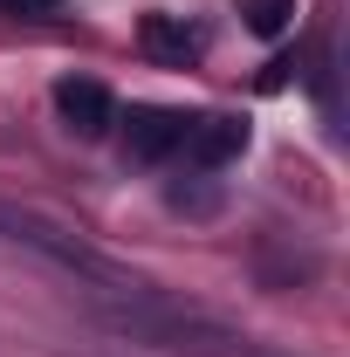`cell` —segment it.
Returning a JSON list of instances; mask_svg holds the SVG:
<instances>
[{
  "label": "cell",
  "mask_w": 350,
  "mask_h": 357,
  "mask_svg": "<svg viewBox=\"0 0 350 357\" xmlns=\"http://www.w3.org/2000/svg\"><path fill=\"white\" fill-rule=\"evenodd\" d=\"M178 137H185V117L178 110H131V158L137 165H158V158H172Z\"/></svg>",
  "instance_id": "obj_5"
},
{
  "label": "cell",
  "mask_w": 350,
  "mask_h": 357,
  "mask_svg": "<svg viewBox=\"0 0 350 357\" xmlns=\"http://www.w3.org/2000/svg\"><path fill=\"white\" fill-rule=\"evenodd\" d=\"M178 151H185L199 172H220V165H234V158L248 151V124H241V117H185Z\"/></svg>",
  "instance_id": "obj_2"
},
{
  "label": "cell",
  "mask_w": 350,
  "mask_h": 357,
  "mask_svg": "<svg viewBox=\"0 0 350 357\" xmlns=\"http://www.w3.org/2000/svg\"><path fill=\"white\" fill-rule=\"evenodd\" d=\"M241 14H248V28H254V35H282V28H289V14H296V0H241Z\"/></svg>",
  "instance_id": "obj_6"
},
{
  "label": "cell",
  "mask_w": 350,
  "mask_h": 357,
  "mask_svg": "<svg viewBox=\"0 0 350 357\" xmlns=\"http://www.w3.org/2000/svg\"><path fill=\"white\" fill-rule=\"evenodd\" d=\"M7 7H14V14H55L62 0H7Z\"/></svg>",
  "instance_id": "obj_7"
},
{
  "label": "cell",
  "mask_w": 350,
  "mask_h": 357,
  "mask_svg": "<svg viewBox=\"0 0 350 357\" xmlns=\"http://www.w3.org/2000/svg\"><path fill=\"white\" fill-rule=\"evenodd\" d=\"M0 241H7V248H28V255L48 261V268H62L89 303H144V296H165L158 282L131 275L124 261H110L103 248H89L83 234H69L62 220H48V213H35V206L0 199Z\"/></svg>",
  "instance_id": "obj_1"
},
{
  "label": "cell",
  "mask_w": 350,
  "mask_h": 357,
  "mask_svg": "<svg viewBox=\"0 0 350 357\" xmlns=\"http://www.w3.org/2000/svg\"><path fill=\"white\" fill-rule=\"evenodd\" d=\"M55 110H62V124L76 137H103L117 124V103H110V89L89 83V76H62L55 83Z\"/></svg>",
  "instance_id": "obj_3"
},
{
  "label": "cell",
  "mask_w": 350,
  "mask_h": 357,
  "mask_svg": "<svg viewBox=\"0 0 350 357\" xmlns=\"http://www.w3.org/2000/svg\"><path fill=\"white\" fill-rule=\"evenodd\" d=\"M137 48H144L158 69H185V62L199 55V28L178 21V14H144V21H137Z\"/></svg>",
  "instance_id": "obj_4"
}]
</instances>
